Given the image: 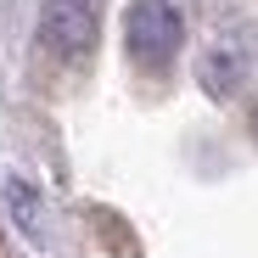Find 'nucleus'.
Returning <instances> with one entry per match:
<instances>
[{
	"instance_id": "2",
	"label": "nucleus",
	"mask_w": 258,
	"mask_h": 258,
	"mask_svg": "<svg viewBox=\"0 0 258 258\" xmlns=\"http://www.w3.org/2000/svg\"><path fill=\"white\" fill-rule=\"evenodd\" d=\"M96 34H101L96 0H39V45H45L51 62H62V68L90 62Z\"/></svg>"
},
{
	"instance_id": "4",
	"label": "nucleus",
	"mask_w": 258,
	"mask_h": 258,
	"mask_svg": "<svg viewBox=\"0 0 258 258\" xmlns=\"http://www.w3.org/2000/svg\"><path fill=\"white\" fill-rule=\"evenodd\" d=\"M252 141H258V107H252Z\"/></svg>"
},
{
	"instance_id": "3",
	"label": "nucleus",
	"mask_w": 258,
	"mask_h": 258,
	"mask_svg": "<svg viewBox=\"0 0 258 258\" xmlns=\"http://www.w3.org/2000/svg\"><path fill=\"white\" fill-rule=\"evenodd\" d=\"M236 79H241V62H236V56H225V51H213V56L202 62V84H208L213 96L236 90Z\"/></svg>"
},
{
	"instance_id": "1",
	"label": "nucleus",
	"mask_w": 258,
	"mask_h": 258,
	"mask_svg": "<svg viewBox=\"0 0 258 258\" xmlns=\"http://www.w3.org/2000/svg\"><path fill=\"white\" fill-rule=\"evenodd\" d=\"M180 45H185V17H180L174 0H129V12H123V51H129L135 68L163 73L180 56Z\"/></svg>"
}]
</instances>
